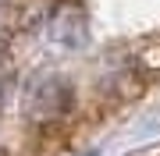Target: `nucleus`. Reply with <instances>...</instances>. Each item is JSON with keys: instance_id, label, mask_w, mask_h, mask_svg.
<instances>
[{"instance_id": "1", "label": "nucleus", "mask_w": 160, "mask_h": 156, "mask_svg": "<svg viewBox=\"0 0 160 156\" xmlns=\"http://www.w3.org/2000/svg\"><path fill=\"white\" fill-rule=\"evenodd\" d=\"M68 106H71V92L64 89V82H57V78L39 82V85H32V92H29V110H32V117L50 121V117H61Z\"/></svg>"}, {"instance_id": "2", "label": "nucleus", "mask_w": 160, "mask_h": 156, "mask_svg": "<svg viewBox=\"0 0 160 156\" xmlns=\"http://www.w3.org/2000/svg\"><path fill=\"white\" fill-rule=\"evenodd\" d=\"M7 82H11V64H7V57L0 53V92L7 89Z\"/></svg>"}]
</instances>
